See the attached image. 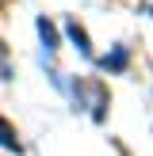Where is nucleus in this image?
I'll use <instances>...</instances> for the list:
<instances>
[{"label":"nucleus","mask_w":153,"mask_h":156,"mask_svg":"<svg viewBox=\"0 0 153 156\" xmlns=\"http://www.w3.org/2000/svg\"><path fill=\"white\" fill-rule=\"evenodd\" d=\"M65 34L76 42V50H80V53H92V46H88V34H84V27H80L76 19H69V23H65Z\"/></svg>","instance_id":"obj_1"},{"label":"nucleus","mask_w":153,"mask_h":156,"mask_svg":"<svg viewBox=\"0 0 153 156\" xmlns=\"http://www.w3.org/2000/svg\"><path fill=\"white\" fill-rule=\"evenodd\" d=\"M126 65V50H115L111 57H103V69H122Z\"/></svg>","instance_id":"obj_4"},{"label":"nucleus","mask_w":153,"mask_h":156,"mask_svg":"<svg viewBox=\"0 0 153 156\" xmlns=\"http://www.w3.org/2000/svg\"><path fill=\"white\" fill-rule=\"evenodd\" d=\"M0 145H4V149H12V152H19L23 145H19V137H15V129L8 126L4 118H0Z\"/></svg>","instance_id":"obj_2"},{"label":"nucleus","mask_w":153,"mask_h":156,"mask_svg":"<svg viewBox=\"0 0 153 156\" xmlns=\"http://www.w3.org/2000/svg\"><path fill=\"white\" fill-rule=\"evenodd\" d=\"M38 34H42V42H46V50H58V34H54V27L46 19H38Z\"/></svg>","instance_id":"obj_3"}]
</instances>
